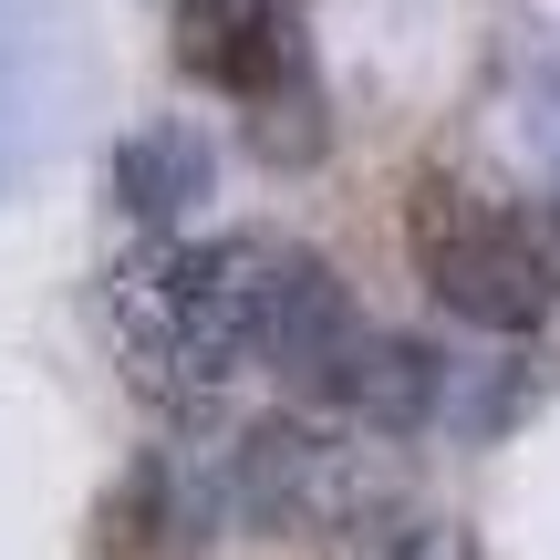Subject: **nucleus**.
Returning a JSON list of instances; mask_svg holds the SVG:
<instances>
[{"instance_id": "obj_1", "label": "nucleus", "mask_w": 560, "mask_h": 560, "mask_svg": "<svg viewBox=\"0 0 560 560\" xmlns=\"http://www.w3.org/2000/svg\"><path fill=\"white\" fill-rule=\"evenodd\" d=\"M249 291H260V240L208 249H136L115 270V322L145 395H208L249 363Z\"/></svg>"}, {"instance_id": "obj_2", "label": "nucleus", "mask_w": 560, "mask_h": 560, "mask_svg": "<svg viewBox=\"0 0 560 560\" xmlns=\"http://www.w3.org/2000/svg\"><path fill=\"white\" fill-rule=\"evenodd\" d=\"M405 249H416V280L478 332H540L560 301V270L529 240V219H509L499 198H478L457 177H425L405 198Z\"/></svg>"}, {"instance_id": "obj_3", "label": "nucleus", "mask_w": 560, "mask_h": 560, "mask_svg": "<svg viewBox=\"0 0 560 560\" xmlns=\"http://www.w3.org/2000/svg\"><path fill=\"white\" fill-rule=\"evenodd\" d=\"M363 342H374V322L353 312V291H342L332 260H312V249L291 240H260V291H249V363H270L291 395L312 405H342L353 395V363Z\"/></svg>"}, {"instance_id": "obj_4", "label": "nucleus", "mask_w": 560, "mask_h": 560, "mask_svg": "<svg viewBox=\"0 0 560 560\" xmlns=\"http://www.w3.org/2000/svg\"><path fill=\"white\" fill-rule=\"evenodd\" d=\"M229 509H240L249 529H280V520H301V499L322 488V446L301 436L291 416H270V425H249L240 446H229Z\"/></svg>"}, {"instance_id": "obj_5", "label": "nucleus", "mask_w": 560, "mask_h": 560, "mask_svg": "<svg viewBox=\"0 0 560 560\" xmlns=\"http://www.w3.org/2000/svg\"><path fill=\"white\" fill-rule=\"evenodd\" d=\"M187 520H198V499H187V478L166 457H145L136 478L104 499V529H94V550L104 560H177L187 550Z\"/></svg>"}, {"instance_id": "obj_6", "label": "nucleus", "mask_w": 560, "mask_h": 560, "mask_svg": "<svg viewBox=\"0 0 560 560\" xmlns=\"http://www.w3.org/2000/svg\"><path fill=\"white\" fill-rule=\"evenodd\" d=\"M115 187H125V208L136 219H187V208L208 198V136L198 125H145L136 145H125V166H115Z\"/></svg>"}, {"instance_id": "obj_7", "label": "nucleus", "mask_w": 560, "mask_h": 560, "mask_svg": "<svg viewBox=\"0 0 560 560\" xmlns=\"http://www.w3.org/2000/svg\"><path fill=\"white\" fill-rule=\"evenodd\" d=\"M342 416H363V425H425V416H436V353L374 332V342H363V363H353Z\"/></svg>"}, {"instance_id": "obj_8", "label": "nucleus", "mask_w": 560, "mask_h": 560, "mask_svg": "<svg viewBox=\"0 0 560 560\" xmlns=\"http://www.w3.org/2000/svg\"><path fill=\"white\" fill-rule=\"evenodd\" d=\"M166 11H177V32H187V52H198V42L219 32V21L240 11V0H166Z\"/></svg>"}, {"instance_id": "obj_9", "label": "nucleus", "mask_w": 560, "mask_h": 560, "mask_svg": "<svg viewBox=\"0 0 560 560\" xmlns=\"http://www.w3.org/2000/svg\"><path fill=\"white\" fill-rule=\"evenodd\" d=\"M280 11H291V0H280Z\"/></svg>"}]
</instances>
